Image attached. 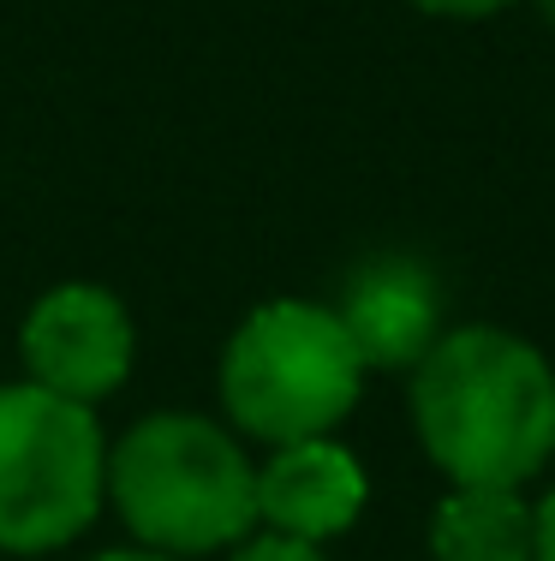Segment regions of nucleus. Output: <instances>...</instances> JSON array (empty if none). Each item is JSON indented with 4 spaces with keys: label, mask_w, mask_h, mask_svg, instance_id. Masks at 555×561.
Masks as SVG:
<instances>
[{
    "label": "nucleus",
    "mask_w": 555,
    "mask_h": 561,
    "mask_svg": "<svg viewBox=\"0 0 555 561\" xmlns=\"http://www.w3.org/2000/svg\"><path fill=\"white\" fill-rule=\"evenodd\" d=\"M108 502L96 407L36 382H0V556H48L84 538Z\"/></svg>",
    "instance_id": "20e7f679"
},
{
    "label": "nucleus",
    "mask_w": 555,
    "mask_h": 561,
    "mask_svg": "<svg viewBox=\"0 0 555 561\" xmlns=\"http://www.w3.org/2000/svg\"><path fill=\"white\" fill-rule=\"evenodd\" d=\"M365 394V358L335 305L269 299L233 329L221 353V407L251 443H311L328 436Z\"/></svg>",
    "instance_id": "7ed1b4c3"
},
{
    "label": "nucleus",
    "mask_w": 555,
    "mask_h": 561,
    "mask_svg": "<svg viewBox=\"0 0 555 561\" xmlns=\"http://www.w3.org/2000/svg\"><path fill=\"white\" fill-rule=\"evenodd\" d=\"M233 561H323V550L299 543V538H281V531H257V538L233 543Z\"/></svg>",
    "instance_id": "1a4fd4ad"
},
{
    "label": "nucleus",
    "mask_w": 555,
    "mask_h": 561,
    "mask_svg": "<svg viewBox=\"0 0 555 561\" xmlns=\"http://www.w3.org/2000/svg\"><path fill=\"white\" fill-rule=\"evenodd\" d=\"M90 561H180V556H162V550H143V543H131V550H102Z\"/></svg>",
    "instance_id": "f8f14e48"
},
{
    "label": "nucleus",
    "mask_w": 555,
    "mask_h": 561,
    "mask_svg": "<svg viewBox=\"0 0 555 561\" xmlns=\"http://www.w3.org/2000/svg\"><path fill=\"white\" fill-rule=\"evenodd\" d=\"M537 12H544V19L555 24V0H537Z\"/></svg>",
    "instance_id": "ddd939ff"
},
{
    "label": "nucleus",
    "mask_w": 555,
    "mask_h": 561,
    "mask_svg": "<svg viewBox=\"0 0 555 561\" xmlns=\"http://www.w3.org/2000/svg\"><path fill=\"white\" fill-rule=\"evenodd\" d=\"M335 317L347 323L365 370H413L442 341V287L413 257H377L352 270Z\"/></svg>",
    "instance_id": "0eeeda50"
},
{
    "label": "nucleus",
    "mask_w": 555,
    "mask_h": 561,
    "mask_svg": "<svg viewBox=\"0 0 555 561\" xmlns=\"http://www.w3.org/2000/svg\"><path fill=\"white\" fill-rule=\"evenodd\" d=\"M436 561H537V507L501 484H454L430 519Z\"/></svg>",
    "instance_id": "6e6552de"
},
{
    "label": "nucleus",
    "mask_w": 555,
    "mask_h": 561,
    "mask_svg": "<svg viewBox=\"0 0 555 561\" xmlns=\"http://www.w3.org/2000/svg\"><path fill=\"white\" fill-rule=\"evenodd\" d=\"M365 466L335 436L287 443L257 466V526L299 543H328L365 514Z\"/></svg>",
    "instance_id": "423d86ee"
},
{
    "label": "nucleus",
    "mask_w": 555,
    "mask_h": 561,
    "mask_svg": "<svg viewBox=\"0 0 555 561\" xmlns=\"http://www.w3.org/2000/svg\"><path fill=\"white\" fill-rule=\"evenodd\" d=\"M413 7L436 12V19H484V12H501L513 0H413Z\"/></svg>",
    "instance_id": "9d476101"
},
{
    "label": "nucleus",
    "mask_w": 555,
    "mask_h": 561,
    "mask_svg": "<svg viewBox=\"0 0 555 561\" xmlns=\"http://www.w3.org/2000/svg\"><path fill=\"white\" fill-rule=\"evenodd\" d=\"M19 358L24 382L96 407V400L120 394L138 358V329L131 311L96 280H66V287L43 293L19 329Z\"/></svg>",
    "instance_id": "39448f33"
},
{
    "label": "nucleus",
    "mask_w": 555,
    "mask_h": 561,
    "mask_svg": "<svg viewBox=\"0 0 555 561\" xmlns=\"http://www.w3.org/2000/svg\"><path fill=\"white\" fill-rule=\"evenodd\" d=\"M108 502L131 543L162 556L233 550L257 526V466L204 412H150L108 448Z\"/></svg>",
    "instance_id": "f03ea898"
},
{
    "label": "nucleus",
    "mask_w": 555,
    "mask_h": 561,
    "mask_svg": "<svg viewBox=\"0 0 555 561\" xmlns=\"http://www.w3.org/2000/svg\"><path fill=\"white\" fill-rule=\"evenodd\" d=\"M413 431L448 484L520 490L555 454V370L496 323L442 329L413 365Z\"/></svg>",
    "instance_id": "f257e3e1"
},
{
    "label": "nucleus",
    "mask_w": 555,
    "mask_h": 561,
    "mask_svg": "<svg viewBox=\"0 0 555 561\" xmlns=\"http://www.w3.org/2000/svg\"><path fill=\"white\" fill-rule=\"evenodd\" d=\"M537 561H555V490L537 502Z\"/></svg>",
    "instance_id": "9b49d317"
}]
</instances>
